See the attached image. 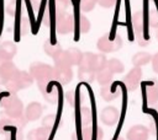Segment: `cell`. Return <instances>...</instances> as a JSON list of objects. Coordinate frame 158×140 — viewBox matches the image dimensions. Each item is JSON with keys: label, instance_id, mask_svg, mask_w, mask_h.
<instances>
[{"label": "cell", "instance_id": "obj_23", "mask_svg": "<svg viewBox=\"0 0 158 140\" xmlns=\"http://www.w3.org/2000/svg\"><path fill=\"white\" fill-rule=\"evenodd\" d=\"M53 60H54V66L56 68H72V64L68 59V55H67L65 50H62L56 56H53Z\"/></svg>", "mask_w": 158, "mask_h": 140}, {"label": "cell", "instance_id": "obj_13", "mask_svg": "<svg viewBox=\"0 0 158 140\" xmlns=\"http://www.w3.org/2000/svg\"><path fill=\"white\" fill-rule=\"evenodd\" d=\"M42 106L38 102H31L25 109H23V115L26 117L27 120H37L41 114H42Z\"/></svg>", "mask_w": 158, "mask_h": 140}, {"label": "cell", "instance_id": "obj_14", "mask_svg": "<svg viewBox=\"0 0 158 140\" xmlns=\"http://www.w3.org/2000/svg\"><path fill=\"white\" fill-rule=\"evenodd\" d=\"M20 70L16 68V65L10 60V61H6L2 66H1V69H0V72H1V75H2V77H4V80H5V82L7 81V80H10V79H14L16 75H17V72H19Z\"/></svg>", "mask_w": 158, "mask_h": 140}, {"label": "cell", "instance_id": "obj_12", "mask_svg": "<svg viewBox=\"0 0 158 140\" xmlns=\"http://www.w3.org/2000/svg\"><path fill=\"white\" fill-rule=\"evenodd\" d=\"M78 66H79V69L96 72V54L89 53V52L83 53L80 63H79Z\"/></svg>", "mask_w": 158, "mask_h": 140}, {"label": "cell", "instance_id": "obj_29", "mask_svg": "<svg viewBox=\"0 0 158 140\" xmlns=\"http://www.w3.org/2000/svg\"><path fill=\"white\" fill-rule=\"evenodd\" d=\"M49 85V84H48ZM48 85H47V87L42 91V93H43V96H44V98H46V101L47 102H51V103H56L57 102V91L56 90H48Z\"/></svg>", "mask_w": 158, "mask_h": 140}, {"label": "cell", "instance_id": "obj_28", "mask_svg": "<svg viewBox=\"0 0 158 140\" xmlns=\"http://www.w3.org/2000/svg\"><path fill=\"white\" fill-rule=\"evenodd\" d=\"M78 76L80 80H84L88 82H91L95 80V72L94 71H88V70H83V69L78 70Z\"/></svg>", "mask_w": 158, "mask_h": 140}, {"label": "cell", "instance_id": "obj_33", "mask_svg": "<svg viewBox=\"0 0 158 140\" xmlns=\"http://www.w3.org/2000/svg\"><path fill=\"white\" fill-rule=\"evenodd\" d=\"M5 11H6V14H7L9 16H11V17L16 16V14H17L16 2H15V1H11L9 5H6V7H5Z\"/></svg>", "mask_w": 158, "mask_h": 140}, {"label": "cell", "instance_id": "obj_22", "mask_svg": "<svg viewBox=\"0 0 158 140\" xmlns=\"http://www.w3.org/2000/svg\"><path fill=\"white\" fill-rule=\"evenodd\" d=\"M100 95H101V97H102L105 101H112V99H115L116 97H118L120 91H118V90H115V87L111 86V85H106V86H102Z\"/></svg>", "mask_w": 158, "mask_h": 140}, {"label": "cell", "instance_id": "obj_31", "mask_svg": "<svg viewBox=\"0 0 158 140\" xmlns=\"http://www.w3.org/2000/svg\"><path fill=\"white\" fill-rule=\"evenodd\" d=\"M64 98L67 101V103H69V106L74 107L75 106V102H77V92L70 90V91H67L65 95H64Z\"/></svg>", "mask_w": 158, "mask_h": 140}, {"label": "cell", "instance_id": "obj_35", "mask_svg": "<svg viewBox=\"0 0 158 140\" xmlns=\"http://www.w3.org/2000/svg\"><path fill=\"white\" fill-rule=\"evenodd\" d=\"M42 21H43V25H44V26H49V25H51L52 18H51V11H49V9H48V7H47V9L43 11V17H42Z\"/></svg>", "mask_w": 158, "mask_h": 140}, {"label": "cell", "instance_id": "obj_10", "mask_svg": "<svg viewBox=\"0 0 158 140\" xmlns=\"http://www.w3.org/2000/svg\"><path fill=\"white\" fill-rule=\"evenodd\" d=\"M81 140H102L104 131L101 128H94L90 125H83L80 131Z\"/></svg>", "mask_w": 158, "mask_h": 140}, {"label": "cell", "instance_id": "obj_8", "mask_svg": "<svg viewBox=\"0 0 158 140\" xmlns=\"http://www.w3.org/2000/svg\"><path fill=\"white\" fill-rule=\"evenodd\" d=\"M118 118H120L118 109L115 108V107H112V106L105 107V108L101 111V113H100V120H101L105 125H107V126L115 125V124L117 123Z\"/></svg>", "mask_w": 158, "mask_h": 140}, {"label": "cell", "instance_id": "obj_19", "mask_svg": "<svg viewBox=\"0 0 158 140\" xmlns=\"http://www.w3.org/2000/svg\"><path fill=\"white\" fill-rule=\"evenodd\" d=\"M49 131L42 128H36L27 134V140H48Z\"/></svg>", "mask_w": 158, "mask_h": 140}, {"label": "cell", "instance_id": "obj_3", "mask_svg": "<svg viewBox=\"0 0 158 140\" xmlns=\"http://www.w3.org/2000/svg\"><path fill=\"white\" fill-rule=\"evenodd\" d=\"M54 26H56V31L58 34H67V33L73 32L74 26H75L73 15L69 12H65V11L57 14Z\"/></svg>", "mask_w": 158, "mask_h": 140}, {"label": "cell", "instance_id": "obj_6", "mask_svg": "<svg viewBox=\"0 0 158 140\" xmlns=\"http://www.w3.org/2000/svg\"><path fill=\"white\" fill-rule=\"evenodd\" d=\"M141 79H142L141 68L133 66L123 77V84L128 91H136L141 84Z\"/></svg>", "mask_w": 158, "mask_h": 140}, {"label": "cell", "instance_id": "obj_38", "mask_svg": "<svg viewBox=\"0 0 158 140\" xmlns=\"http://www.w3.org/2000/svg\"><path fill=\"white\" fill-rule=\"evenodd\" d=\"M6 61H10V60H7L5 56H2V55L0 54V69H1V66H2V65L6 63Z\"/></svg>", "mask_w": 158, "mask_h": 140}, {"label": "cell", "instance_id": "obj_24", "mask_svg": "<svg viewBox=\"0 0 158 140\" xmlns=\"http://www.w3.org/2000/svg\"><path fill=\"white\" fill-rule=\"evenodd\" d=\"M106 68L115 75V74H121L125 70V66L123 64L121 63V60L116 59V58H112V59H109L107 63H106Z\"/></svg>", "mask_w": 158, "mask_h": 140}, {"label": "cell", "instance_id": "obj_9", "mask_svg": "<svg viewBox=\"0 0 158 140\" xmlns=\"http://www.w3.org/2000/svg\"><path fill=\"white\" fill-rule=\"evenodd\" d=\"M73 79L72 68H56L53 66V80L58 81L60 85H68Z\"/></svg>", "mask_w": 158, "mask_h": 140}, {"label": "cell", "instance_id": "obj_7", "mask_svg": "<svg viewBox=\"0 0 158 140\" xmlns=\"http://www.w3.org/2000/svg\"><path fill=\"white\" fill-rule=\"evenodd\" d=\"M148 138L149 129L142 124L132 125L126 133V140H148Z\"/></svg>", "mask_w": 158, "mask_h": 140}, {"label": "cell", "instance_id": "obj_27", "mask_svg": "<svg viewBox=\"0 0 158 140\" xmlns=\"http://www.w3.org/2000/svg\"><path fill=\"white\" fill-rule=\"evenodd\" d=\"M80 117H81V124H83V125H90V124H91L93 114H91V109H90V108H88V107L81 108Z\"/></svg>", "mask_w": 158, "mask_h": 140}, {"label": "cell", "instance_id": "obj_5", "mask_svg": "<svg viewBox=\"0 0 158 140\" xmlns=\"http://www.w3.org/2000/svg\"><path fill=\"white\" fill-rule=\"evenodd\" d=\"M132 27L135 31V34L137 37V42L141 47H144L148 44V38L144 37L146 27H144V16L141 11H137L132 16Z\"/></svg>", "mask_w": 158, "mask_h": 140}, {"label": "cell", "instance_id": "obj_39", "mask_svg": "<svg viewBox=\"0 0 158 140\" xmlns=\"http://www.w3.org/2000/svg\"><path fill=\"white\" fill-rule=\"evenodd\" d=\"M4 84H5V80H4V77H2V75L0 72V85H4Z\"/></svg>", "mask_w": 158, "mask_h": 140}, {"label": "cell", "instance_id": "obj_32", "mask_svg": "<svg viewBox=\"0 0 158 140\" xmlns=\"http://www.w3.org/2000/svg\"><path fill=\"white\" fill-rule=\"evenodd\" d=\"M90 21L85 17V16H80V23H79V27H80V31L83 33H88L90 31Z\"/></svg>", "mask_w": 158, "mask_h": 140}, {"label": "cell", "instance_id": "obj_40", "mask_svg": "<svg viewBox=\"0 0 158 140\" xmlns=\"http://www.w3.org/2000/svg\"><path fill=\"white\" fill-rule=\"evenodd\" d=\"M117 140H125V139H122V138H118V139H117Z\"/></svg>", "mask_w": 158, "mask_h": 140}, {"label": "cell", "instance_id": "obj_17", "mask_svg": "<svg viewBox=\"0 0 158 140\" xmlns=\"http://www.w3.org/2000/svg\"><path fill=\"white\" fill-rule=\"evenodd\" d=\"M151 59H152V55L149 53H147V52H138V53H136L132 56V64H133V66L142 68V66L147 65L148 63H151Z\"/></svg>", "mask_w": 158, "mask_h": 140}, {"label": "cell", "instance_id": "obj_20", "mask_svg": "<svg viewBox=\"0 0 158 140\" xmlns=\"http://www.w3.org/2000/svg\"><path fill=\"white\" fill-rule=\"evenodd\" d=\"M43 50H44V53L47 54V55H49V56H56L58 53H60L63 49H62V47H60V44L59 43H53L52 41H46L44 42V44H43Z\"/></svg>", "mask_w": 158, "mask_h": 140}, {"label": "cell", "instance_id": "obj_15", "mask_svg": "<svg viewBox=\"0 0 158 140\" xmlns=\"http://www.w3.org/2000/svg\"><path fill=\"white\" fill-rule=\"evenodd\" d=\"M112 77H114V74L107 68H104V69H101V70L95 72V80L101 86L110 85L111 81H112Z\"/></svg>", "mask_w": 158, "mask_h": 140}, {"label": "cell", "instance_id": "obj_34", "mask_svg": "<svg viewBox=\"0 0 158 140\" xmlns=\"http://www.w3.org/2000/svg\"><path fill=\"white\" fill-rule=\"evenodd\" d=\"M56 1V9L59 12H64V10L67 9V6L69 5V0H54Z\"/></svg>", "mask_w": 158, "mask_h": 140}, {"label": "cell", "instance_id": "obj_21", "mask_svg": "<svg viewBox=\"0 0 158 140\" xmlns=\"http://www.w3.org/2000/svg\"><path fill=\"white\" fill-rule=\"evenodd\" d=\"M65 53H67V55H68V59H69L72 66H78L79 63H80L81 55H83V53L80 52V49L72 47V48H68V49L65 50Z\"/></svg>", "mask_w": 158, "mask_h": 140}, {"label": "cell", "instance_id": "obj_4", "mask_svg": "<svg viewBox=\"0 0 158 140\" xmlns=\"http://www.w3.org/2000/svg\"><path fill=\"white\" fill-rule=\"evenodd\" d=\"M121 45H122V38L118 34H116L114 39H111L109 34H104L96 42V48L102 53L116 52V50H118L121 48Z\"/></svg>", "mask_w": 158, "mask_h": 140}, {"label": "cell", "instance_id": "obj_36", "mask_svg": "<svg viewBox=\"0 0 158 140\" xmlns=\"http://www.w3.org/2000/svg\"><path fill=\"white\" fill-rule=\"evenodd\" d=\"M115 2H116V0H98V4L102 7H105V9L112 7L115 5Z\"/></svg>", "mask_w": 158, "mask_h": 140}, {"label": "cell", "instance_id": "obj_26", "mask_svg": "<svg viewBox=\"0 0 158 140\" xmlns=\"http://www.w3.org/2000/svg\"><path fill=\"white\" fill-rule=\"evenodd\" d=\"M56 122H57V115H56V114H49V115H47V117L43 119L42 126H43L46 130L51 131V130L56 126Z\"/></svg>", "mask_w": 158, "mask_h": 140}, {"label": "cell", "instance_id": "obj_16", "mask_svg": "<svg viewBox=\"0 0 158 140\" xmlns=\"http://www.w3.org/2000/svg\"><path fill=\"white\" fill-rule=\"evenodd\" d=\"M14 79L16 80V82H17L20 90H23V88L30 87V86L32 85V82H33V77H32L31 74L27 72V71H19L17 75H16Z\"/></svg>", "mask_w": 158, "mask_h": 140}, {"label": "cell", "instance_id": "obj_2", "mask_svg": "<svg viewBox=\"0 0 158 140\" xmlns=\"http://www.w3.org/2000/svg\"><path fill=\"white\" fill-rule=\"evenodd\" d=\"M1 106L4 108L5 114L10 118H17L23 114V104L15 93L5 97L1 101Z\"/></svg>", "mask_w": 158, "mask_h": 140}, {"label": "cell", "instance_id": "obj_1", "mask_svg": "<svg viewBox=\"0 0 158 140\" xmlns=\"http://www.w3.org/2000/svg\"><path fill=\"white\" fill-rule=\"evenodd\" d=\"M28 72L31 74L33 80H36L37 82H51V81H53V66H51L48 64L36 61V63L31 64Z\"/></svg>", "mask_w": 158, "mask_h": 140}, {"label": "cell", "instance_id": "obj_41", "mask_svg": "<svg viewBox=\"0 0 158 140\" xmlns=\"http://www.w3.org/2000/svg\"><path fill=\"white\" fill-rule=\"evenodd\" d=\"M157 112H158V107H157Z\"/></svg>", "mask_w": 158, "mask_h": 140}, {"label": "cell", "instance_id": "obj_30", "mask_svg": "<svg viewBox=\"0 0 158 140\" xmlns=\"http://www.w3.org/2000/svg\"><path fill=\"white\" fill-rule=\"evenodd\" d=\"M96 4H98V0H80V7L84 12L91 11Z\"/></svg>", "mask_w": 158, "mask_h": 140}, {"label": "cell", "instance_id": "obj_11", "mask_svg": "<svg viewBox=\"0 0 158 140\" xmlns=\"http://www.w3.org/2000/svg\"><path fill=\"white\" fill-rule=\"evenodd\" d=\"M144 96L148 104H156L158 102V82L154 79L144 85Z\"/></svg>", "mask_w": 158, "mask_h": 140}, {"label": "cell", "instance_id": "obj_18", "mask_svg": "<svg viewBox=\"0 0 158 140\" xmlns=\"http://www.w3.org/2000/svg\"><path fill=\"white\" fill-rule=\"evenodd\" d=\"M0 54L7 60H11L16 54V45L12 42H2L0 44Z\"/></svg>", "mask_w": 158, "mask_h": 140}, {"label": "cell", "instance_id": "obj_25", "mask_svg": "<svg viewBox=\"0 0 158 140\" xmlns=\"http://www.w3.org/2000/svg\"><path fill=\"white\" fill-rule=\"evenodd\" d=\"M148 25L153 28H158V10L151 7L148 11Z\"/></svg>", "mask_w": 158, "mask_h": 140}, {"label": "cell", "instance_id": "obj_37", "mask_svg": "<svg viewBox=\"0 0 158 140\" xmlns=\"http://www.w3.org/2000/svg\"><path fill=\"white\" fill-rule=\"evenodd\" d=\"M151 63H152V69L156 74H158V53H156L154 55H152V59H151Z\"/></svg>", "mask_w": 158, "mask_h": 140}]
</instances>
